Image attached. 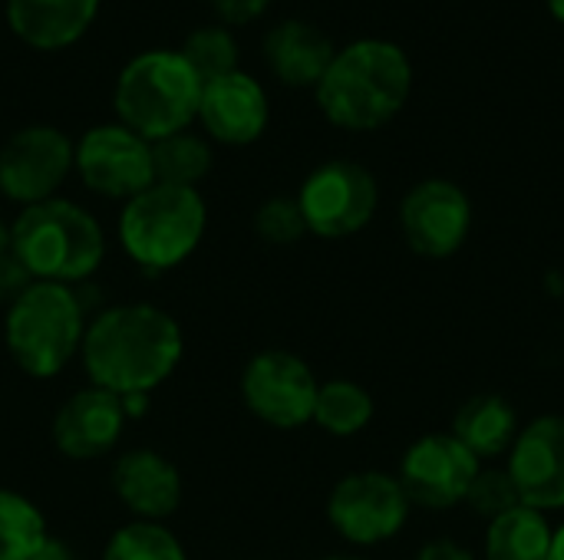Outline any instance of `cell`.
I'll list each match as a JSON object with an SVG mask.
<instances>
[{"mask_svg": "<svg viewBox=\"0 0 564 560\" xmlns=\"http://www.w3.org/2000/svg\"><path fill=\"white\" fill-rule=\"evenodd\" d=\"M185 340L172 314L152 304H116L99 310L83 333V370L89 386L122 399L159 389L182 363Z\"/></svg>", "mask_w": 564, "mask_h": 560, "instance_id": "cell-1", "label": "cell"}, {"mask_svg": "<svg viewBox=\"0 0 564 560\" xmlns=\"http://www.w3.org/2000/svg\"><path fill=\"white\" fill-rule=\"evenodd\" d=\"M208 208L198 188L149 185L122 205L119 244L145 271H172L205 238Z\"/></svg>", "mask_w": 564, "mask_h": 560, "instance_id": "cell-6", "label": "cell"}, {"mask_svg": "<svg viewBox=\"0 0 564 560\" xmlns=\"http://www.w3.org/2000/svg\"><path fill=\"white\" fill-rule=\"evenodd\" d=\"M178 50L188 59V66L198 73L202 83L218 79V76L238 69V43H235V33L228 26H221V23H208V26L192 30Z\"/></svg>", "mask_w": 564, "mask_h": 560, "instance_id": "cell-26", "label": "cell"}, {"mask_svg": "<svg viewBox=\"0 0 564 560\" xmlns=\"http://www.w3.org/2000/svg\"><path fill=\"white\" fill-rule=\"evenodd\" d=\"M50 538L40 508L10 488H0V560H30Z\"/></svg>", "mask_w": 564, "mask_h": 560, "instance_id": "cell-24", "label": "cell"}, {"mask_svg": "<svg viewBox=\"0 0 564 560\" xmlns=\"http://www.w3.org/2000/svg\"><path fill=\"white\" fill-rule=\"evenodd\" d=\"M254 234H258L264 244H274V248H291V244H297V241L307 234V224H304V215H301L297 198H288V195L268 198V201L254 211Z\"/></svg>", "mask_w": 564, "mask_h": 560, "instance_id": "cell-27", "label": "cell"}, {"mask_svg": "<svg viewBox=\"0 0 564 560\" xmlns=\"http://www.w3.org/2000/svg\"><path fill=\"white\" fill-rule=\"evenodd\" d=\"M10 254L30 281L73 287L99 271L106 257V234L86 208L56 195L20 208L10 224Z\"/></svg>", "mask_w": 564, "mask_h": 560, "instance_id": "cell-3", "label": "cell"}, {"mask_svg": "<svg viewBox=\"0 0 564 560\" xmlns=\"http://www.w3.org/2000/svg\"><path fill=\"white\" fill-rule=\"evenodd\" d=\"M271 119V102L264 86L245 73H225L218 79L202 83V99H198V116L205 135L221 145H251L264 135Z\"/></svg>", "mask_w": 564, "mask_h": 560, "instance_id": "cell-15", "label": "cell"}, {"mask_svg": "<svg viewBox=\"0 0 564 560\" xmlns=\"http://www.w3.org/2000/svg\"><path fill=\"white\" fill-rule=\"evenodd\" d=\"M400 231L413 254L446 261L469 241L473 201L449 178L416 182L400 201Z\"/></svg>", "mask_w": 564, "mask_h": 560, "instance_id": "cell-12", "label": "cell"}, {"mask_svg": "<svg viewBox=\"0 0 564 560\" xmlns=\"http://www.w3.org/2000/svg\"><path fill=\"white\" fill-rule=\"evenodd\" d=\"M549 560H564V525L558 531H552V548H549Z\"/></svg>", "mask_w": 564, "mask_h": 560, "instance_id": "cell-32", "label": "cell"}, {"mask_svg": "<svg viewBox=\"0 0 564 560\" xmlns=\"http://www.w3.org/2000/svg\"><path fill=\"white\" fill-rule=\"evenodd\" d=\"M202 79L182 56V50H145L132 56L112 89L116 122L159 142L165 135L185 132L198 116Z\"/></svg>", "mask_w": 564, "mask_h": 560, "instance_id": "cell-4", "label": "cell"}, {"mask_svg": "<svg viewBox=\"0 0 564 560\" xmlns=\"http://www.w3.org/2000/svg\"><path fill=\"white\" fill-rule=\"evenodd\" d=\"M479 469L482 462L453 432H430L403 452L397 482L413 508L453 512L466 505Z\"/></svg>", "mask_w": 564, "mask_h": 560, "instance_id": "cell-10", "label": "cell"}, {"mask_svg": "<svg viewBox=\"0 0 564 560\" xmlns=\"http://www.w3.org/2000/svg\"><path fill=\"white\" fill-rule=\"evenodd\" d=\"M324 560H364V558H344V554H337V558H324Z\"/></svg>", "mask_w": 564, "mask_h": 560, "instance_id": "cell-35", "label": "cell"}, {"mask_svg": "<svg viewBox=\"0 0 564 560\" xmlns=\"http://www.w3.org/2000/svg\"><path fill=\"white\" fill-rule=\"evenodd\" d=\"M10 254V224H3L0 221V261Z\"/></svg>", "mask_w": 564, "mask_h": 560, "instance_id": "cell-33", "label": "cell"}, {"mask_svg": "<svg viewBox=\"0 0 564 560\" xmlns=\"http://www.w3.org/2000/svg\"><path fill=\"white\" fill-rule=\"evenodd\" d=\"M307 224V234L324 241H344L360 234L380 205V185L373 172L354 158H330L317 165L294 195Z\"/></svg>", "mask_w": 564, "mask_h": 560, "instance_id": "cell-7", "label": "cell"}, {"mask_svg": "<svg viewBox=\"0 0 564 560\" xmlns=\"http://www.w3.org/2000/svg\"><path fill=\"white\" fill-rule=\"evenodd\" d=\"M73 149L76 142L53 125L17 129L0 145V195L20 208L56 198L73 172Z\"/></svg>", "mask_w": 564, "mask_h": 560, "instance_id": "cell-13", "label": "cell"}, {"mask_svg": "<svg viewBox=\"0 0 564 560\" xmlns=\"http://www.w3.org/2000/svg\"><path fill=\"white\" fill-rule=\"evenodd\" d=\"M373 396L354 380H327L317 386L314 419L327 436L350 439L360 436L373 422Z\"/></svg>", "mask_w": 564, "mask_h": 560, "instance_id": "cell-22", "label": "cell"}, {"mask_svg": "<svg viewBox=\"0 0 564 560\" xmlns=\"http://www.w3.org/2000/svg\"><path fill=\"white\" fill-rule=\"evenodd\" d=\"M413 96V63L403 46L364 36L337 50L314 86L324 119L347 132H373L393 122Z\"/></svg>", "mask_w": 564, "mask_h": 560, "instance_id": "cell-2", "label": "cell"}, {"mask_svg": "<svg viewBox=\"0 0 564 560\" xmlns=\"http://www.w3.org/2000/svg\"><path fill=\"white\" fill-rule=\"evenodd\" d=\"M519 413L516 406L499 393H479L453 419V436L486 465L496 459H506L516 436H519Z\"/></svg>", "mask_w": 564, "mask_h": 560, "instance_id": "cell-20", "label": "cell"}, {"mask_svg": "<svg viewBox=\"0 0 564 560\" xmlns=\"http://www.w3.org/2000/svg\"><path fill=\"white\" fill-rule=\"evenodd\" d=\"M264 63L268 69L294 89H314L321 83V76L327 73L330 59L337 56L334 40L297 17H288L281 23H274L264 33Z\"/></svg>", "mask_w": 564, "mask_h": 560, "instance_id": "cell-19", "label": "cell"}, {"mask_svg": "<svg viewBox=\"0 0 564 560\" xmlns=\"http://www.w3.org/2000/svg\"><path fill=\"white\" fill-rule=\"evenodd\" d=\"M212 145L205 135L195 132H175L159 142H152V168L159 185L175 188H198V182L212 172Z\"/></svg>", "mask_w": 564, "mask_h": 560, "instance_id": "cell-23", "label": "cell"}, {"mask_svg": "<svg viewBox=\"0 0 564 560\" xmlns=\"http://www.w3.org/2000/svg\"><path fill=\"white\" fill-rule=\"evenodd\" d=\"M410 512L413 505L400 488L397 475L377 469L344 475L327 498L330 528L357 548H377L393 541L406 528Z\"/></svg>", "mask_w": 564, "mask_h": 560, "instance_id": "cell-8", "label": "cell"}, {"mask_svg": "<svg viewBox=\"0 0 564 560\" xmlns=\"http://www.w3.org/2000/svg\"><path fill=\"white\" fill-rule=\"evenodd\" d=\"M317 386L314 370L288 350H264L241 373V399L251 416L284 432L314 419Z\"/></svg>", "mask_w": 564, "mask_h": 560, "instance_id": "cell-11", "label": "cell"}, {"mask_svg": "<svg viewBox=\"0 0 564 560\" xmlns=\"http://www.w3.org/2000/svg\"><path fill=\"white\" fill-rule=\"evenodd\" d=\"M126 416L122 396L99 386L76 389L53 416V446L73 462H96L122 439Z\"/></svg>", "mask_w": 564, "mask_h": 560, "instance_id": "cell-16", "label": "cell"}, {"mask_svg": "<svg viewBox=\"0 0 564 560\" xmlns=\"http://www.w3.org/2000/svg\"><path fill=\"white\" fill-rule=\"evenodd\" d=\"M416 560H479L469 548H463V545H456V541H449V538H436V541H430V545H423L420 548V554Z\"/></svg>", "mask_w": 564, "mask_h": 560, "instance_id": "cell-30", "label": "cell"}, {"mask_svg": "<svg viewBox=\"0 0 564 560\" xmlns=\"http://www.w3.org/2000/svg\"><path fill=\"white\" fill-rule=\"evenodd\" d=\"M112 492L116 498L139 518V521H159L175 515L182 505V475L178 469L152 452V449H132L122 452L112 462Z\"/></svg>", "mask_w": 564, "mask_h": 560, "instance_id": "cell-17", "label": "cell"}, {"mask_svg": "<svg viewBox=\"0 0 564 560\" xmlns=\"http://www.w3.org/2000/svg\"><path fill=\"white\" fill-rule=\"evenodd\" d=\"M466 505L479 515V518H486V521H496V518H502L506 512H512V508H519L522 502H519V492H516V485H512V479H509V472L506 469H479V475H476V482H473V488H469V495H466Z\"/></svg>", "mask_w": 564, "mask_h": 560, "instance_id": "cell-28", "label": "cell"}, {"mask_svg": "<svg viewBox=\"0 0 564 560\" xmlns=\"http://www.w3.org/2000/svg\"><path fill=\"white\" fill-rule=\"evenodd\" d=\"M552 525L535 508H512L502 518L489 521L482 538V560H549Z\"/></svg>", "mask_w": 564, "mask_h": 560, "instance_id": "cell-21", "label": "cell"}, {"mask_svg": "<svg viewBox=\"0 0 564 560\" xmlns=\"http://www.w3.org/2000/svg\"><path fill=\"white\" fill-rule=\"evenodd\" d=\"M73 172L93 195L129 201L155 185L152 142H145L122 122L93 125L79 135L73 149Z\"/></svg>", "mask_w": 564, "mask_h": 560, "instance_id": "cell-9", "label": "cell"}, {"mask_svg": "<svg viewBox=\"0 0 564 560\" xmlns=\"http://www.w3.org/2000/svg\"><path fill=\"white\" fill-rule=\"evenodd\" d=\"M86 307L66 284L33 281L7 304L3 343L20 373L33 380H53L63 373L83 347Z\"/></svg>", "mask_w": 564, "mask_h": 560, "instance_id": "cell-5", "label": "cell"}, {"mask_svg": "<svg viewBox=\"0 0 564 560\" xmlns=\"http://www.w3.org/2000/svg\"><path fill=\"white\" fill-rule=\"evenodd\" d=\"M506 472L525 508L542 515L564 508V416L549 413L519 429Z\"/></svg>", "mask_w": 564, "mask_h": 560, "instance_id": "cell-14", "label": "cell"}, {"mask_svg": "<svg viewBox=\"0 0 564 560\" xmlns=\"http://www.w3.org/2000/svg\"><path fill=\"white\" fill-rule=\"evenodd\" d=\"M102 560H188L185 558V548L182 541L162 528L159 521H132V525H122L106 551Z\"/></svg>", "mask_w": 564, "mask_h": 560, "instance_id": "cell-25", "label": "cell"}, {"mask_svg": "<svg viewBox=\"0 0 564 560\" xmlns=\"http://www.w3.org/2000/svg\"><path fill=\"white\" fill-rule=\"evenodd\" d=\"M545 3H549V13L564 26V0H545Z\"/></svg>", "mask_w": 564, "mask_h": 560, "instance_id": "cell-34", "label": "cell"}, {"mask_svg": "<svg viewBox=\"0 0 564 560\" xmlns=\"http://www.w3.org/2000/svg\"><path fill=\"white\" fill-rule=\"evenodd\" d=\"M208 3L225 20V26H245L271 7V0H208Z\"/></svg>", "mask_w": 564, "mask_h": 560, "instance_id": "cell-29", "label": "cell"}, {"mask_svg": "<svg viewBox=\"0 0 564 560\" xmlns=\"http://www.w3.org/2000/svg\"><path fill=\"white\" fill-rule=\"evenodd\" d=\"M102 0H3L7 23L20 43L56 53L86 36Z\"/></svg>", "mask_w": 564, "mask_h": 560, "instance_id": "cell-18", "label": "cell"}, {"mask_svg": "<svg viewBox=\"0 0 564 560\" xmlns=\"http://www.w3.org/2000/svg\"><path fill=\"white\" fill-rule=\"evenodd\" d=\"M30 560H76V554H73V548L66 545V541H59V538H46L43 541V548L33 554Z\"/></svg>", "mask_w": 564, "mask_h": 560, "instance_id": "cell-31", "label": "cell"}]
</instances>
